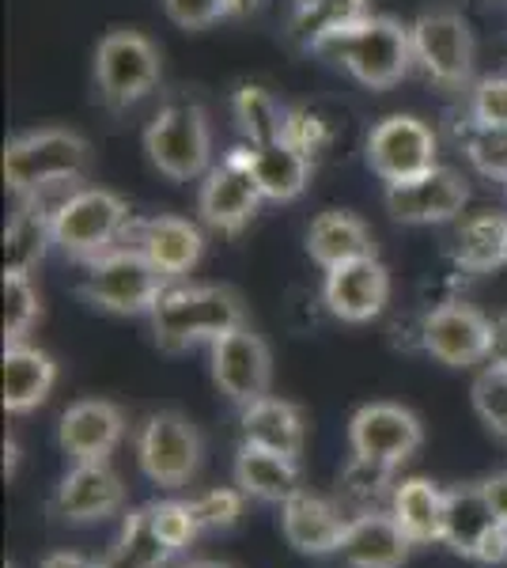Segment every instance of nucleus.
<instances>
[{
  "label": "nucleus",
  "instance_id": "1",
  "mask_svg": "<svg viewBox=\"0 0 507 568\" xmlns=\"http://www.w3.org/2000/svg\"><path fill=\"white\" fill-rule=\"evenodd\" d=\"M246 326L243 296L227 284H171L152 307V329L160 349L182 353L197 342H216Z\"/></svg>",
  "mask_w": 507,
  "mask_h": 568
},
{
  "label": "nucleus",
  "instance_id": "2",
  "mask_svg": "<svg viewBox=\"0 0 507 568\" xmlns=\"http://www.w3.org/2000/svg\"><path fill=\"white\" fill-rule=\"evenodd\" d=\"M318 58L334 61L372 91H386L409 72L413 61V34L409 27L391 20V16H364L359 23L322 39L315 50Z\"/></svg>",
  "mask_w": 507,
  "mask_h": 568
},
{
  "label": "nucleus",
  "instance_id": "3",
  "mask_svg": "<svg viewBox=\"0 0 507 568\" xmlns=\"http://www.w3.org/2000/svg\"><path fill=\"white\" fill-rule=\"evenodd\" d=\"M91 171V144L72 130H31L4 144V182L16 197L72 186Z\"/></svg>",
  "mask_w": 507,
  "mask_h": 568
},
{
  "label": "nucleus",
  "instance_id": "4",
  "mask_svg": "<svg viewBox=\"0 0 507 568\" xmlns=\"http://www.w3.org/2000/svg\"><path fill=\"white\" fill-rule=\"evenodd\" d=\"M144 152L152 168L174 182H190L209 175L212 163V130L209 114L193 99H171L155 110L144 130Z\"/></svg>",
  "mask_w": 507,
  "mask_h": 568
},
{
  "label": "nucleus",
  "instance_id": "5",
  "mask_svg": "<svg viewBox=\"0 0 507 568\" xmlns=\"http://www.w3.org/2000/svg\"><path fill=\"white\" fill-rule=\"evenodd\" d=\"M171 277L160 273L141 251H107L88 262L80 296L110 315H152Z\"/></svg>",
  "mask_w": 507,
  "mask_h": 568
},
{
  "label": "nucleus",
  "instance_id": "6",
  "mask_svg": "<svg viewBox=\"0 0 507 568\" xmlns=\"http://www.w3.org/2000/svg\"><path fill=\"white\" fill-rule=\"evenodd\" d=\"M129 224L125 201L107 186H80L53 205V246L77 262H91L114 246Z\"/></svg>",
  "mask_w": 507,
  "mask_h": 568
},
{
  "label": "nucleus",
  "instance_id": "7",
  "mask_svg": "<svg viewBox=\"0 0 507 568\" xmlns=\"http://www.w3.org/2000/svg\"><path fill=\"white\" fill-rule=\"evenodd\" d=\"M160 84V50L141 31H110L95 45V88L110 110H129Z\"/></svg>",
  "mask_w": 507,
  "mask_h": 568
},
{
  "label": "nucleus",
  "instance_id": "8",
  "mask_svg": "<svg viewBox=\"0 0 507 568\" xmlns=\"http://www.w3.org/2000/svg\"><path fill=\"white\" fill-rule=\"evenodd\" d=\"M201 433L179 409H160L136 433V463L141 474L160 489H182L201 466Z\"/></svg>",
  "mask_w": 507,
  "mask_h": 568
},
{
  "label": "nucleus",
  "instance_id": "9",
  "mask_svg": "<svg viewBox=\"0 0 507 568\" xmlns=\"http://www.w3.org/2000/svg\"><path fill=\"white\" fill-rule=\"evenodd\" d=\"M413 61L439 88H463L474 72V31L458 12H424L409 27Z\"/></svg>",
  "mask_w": 507,
  "mask_h": 568
},
{
  "label": "nucleus",
  "instance_id": "10",
  "mask_svg": "<svg viewBox=\"0 0 507 568\" xmlns=\"http://www.w3.org/2000/svg\"><path fill=\"white\" fill-rule=\"evenodd\" d=\"M262 186H257L251 160H246V144L227 152L216 168H209L205 182H201L197 213L212 227V232L235 235L251 224V216L262 205Z\"/></svg>",
  "mask_w": 507,
  "mask_h": 568
},
{
  "label": "nucleus",
  "instance_id": "11",
  "mask_svg": "<svg viewBox=\"0 0 507 568\" xmlns=\"http://www.w3.org/2000/svg\"><path fill=\"white\" fill-rule=\"evenodd\" d=\"M436 149L439 144L432 125L413 114H386L383 122L372 125L364 141L367 168L383 182H402L436 168Z\"/></svg>",
  "mask_w": 507,
  "mask_h": 568
},
{
  "label": "nucleus",
  "instance_id": "12",
  "mask_svg": "<svg viewBox=\"0 0 507 568\" xmlns=\"http://www.w3.org/2000/svg\"><path fill=\"white\" fill-rule=\"evenodd\" d=\"M424 439L420 417L398 402H367L348 420V447L359 459H375L386 466H402L417 455Z\"/></svg>",
  "mask_w": 507,
  "mask_h": 568
},
{
  "label": "nucleus",
  "instance_id": "13",
  "mask_svg": "<svg viewBox=\"0 0 507 568\" xmlns=\"http://www.w3.org/2000/svg\"><path fill=\"white\" fill-rule=\"evenodd\" d=\"M386 213L398 224H447L458 220L469 201V190L458 171L450 168H428L413 179L386 182Z\"/></svg>",
  "mask_w": 507,
  "mask_h": 568
},
{
  "label": "nucleus",
  "instance_id": "14",
  "mask_svg": "<svg viewBox=\"0 0 507 568\" xmlns=\"http://www.w3.org/2000/svg\"><path fill=\"white\" fill-rule=\"evenodd\" d=\"M420 345L447 368H474L496 349V326L469 304H444L424 315Z\"/></svg>",
  "mask_w": 507,
  "mask_h": 568
},
{
  "label": "nucleus",
  "instance_id": "15",
  "mask_svg": "<svg viewBox=\"0 0 507 568\" xmlns=\"http://www.w3.org/2000/svg\"><path fill=\"white\" fill-rule=\"evenodd\" d=\"M212 379L216 387L235 402V406H254L270 394L273 383V356L270 345L254 334L251 326H239L232 334L212 342Z\"/></svg>",
  "mask_w": 507,
  "mask_h": 568
},
{
  "label": "nucleus",
  "instance_id": "16",
  "mask_svg": "<svg viewBox=\"0 0 507 568\" xmlns=\"http://www.w3.org/2000/svg\"><path fill=\"white\" fill-rule=\"evenodd\" d=\"M322 300H326L329 315L341 318V323H372V318L383 315L386 300H391V270L379 262V254L341 262L334 270H326Z\"/></svg>",
  "mask_w": 507,
  "mask_h": 568
},
{
  "label": "nucleus",
  "instance_id": "17",
  "mask_svg": "<svg viewBox=\"0 0 507 568\" xmlns=\"http://www.w3.org/2000/svg\"><path fill=\"white\" fill-rule=\"evenodd\" d=\"M125 485L110 463H77L61 478L50 508L64 524H99L122 511Z\"/></svg>",
  "mask_w": 507,
  "mask_h": 568
},
{
  "label": "nucleus",
  "instance_id": "18",
  "mask_svg": "<svg viewBox=\"0 0 507 568\" xmlns=\"http://www.w3.org/2000/svg\"><path fill=\"white\" fill-rule=\"evenodd\" d=\"M125 436V417L114 402L84 398L61 414L58 439L77 463H107Z\"/></svg>",
  "mask_w": 507,
  "mask_h": 568
},
{
  "label": "nucleus",
  "instance_id": "19",
  "mask_svg": "<svg viewBox=\"0 0 507 568\" xmlns=\"http://www.w3.org/2000/svg\"><path fill=\"white\" fill-rule=\"evenodd\" d=\"M409 549H413L409 535H405L391 511L367 508L356 519H348L337 557L348 568H402Z\"/></svg>",
  "mask_w": 507,
  "mask_h": 568
},
{
  "label": "nucleus",
  "instance_id": "20",
  "mask_svg": "<svg viewBox=\"0 0 507 568\" xmlns=\"http://www.w3.org/2000/svg\"><path fill=\"white\" fill-rule=\"evenodd\" d=\"M281 530L292 549L311 557H326L341 549L348 519L334 500L315 497V493H296L292 500L281 504Z\"/></svg>",
  "mask_w": 507,
  "mask_h": 568
},
{
  "label": "nucleus",
  "instance_id": "21",
  "mask_svg": "<svg viewBox=\"0 0 507 568\" xmlns=\"http://www.w3.org/2000/svg\"><path fill=\"white\" fill-rule=\"evenodd\" d=\"M136 251L149 258L155 270L168 273V277H182L197 265L201 251H205V235L197 224H190L186 216H149L136 220Z\"/></svg>",
  "mask_w": 507,
  "mask_h": 568
},
{
  "label": "nucleus",
  "instance_id": "22",
  "mask_svg": "<svg viewBox=\"0 0 507 568\" xmlns=\"http://www.w3.org/2000/svg\"><path fill=\"white\" fill-rule=\"evenodd\" d=\"M504 519L496 516L493 500L485 493V481L481 485H463V489H447V500H444V546H450L455 554L469 557L477 561L481 546L488 542L496 527Z\"/></svg>",
  "mask_w": 507,
  "mask_h": 568
},
{
  "label": "nucleus",
  "instance_id": "23",
  "mask_svg": "<svg viewBox=\"0 0 507 568\" xmlns=\"http://www.w3.org/2000/svg\"><path fill=\"white\" fill-rule=\"evenodd\" d=\"M235 485L254 500L284 504V500L296 497V493H303L300 459L270 452V447L243 444L235 455Z\"/></svg>",
  "mask_w": 507,
  "mask_h": 568
},
{
  "label": "nucleus",
  "instance_id": "24",
  "mask_svg": "<svg viewBox=\"0 0 507 568\" xmlns=\"http://www.w3.org/2000/svg\"><path fill=\"white\" fill-rule=\"evenodd\" d=\"M0 372H4V409L8 414H31L50 398L53 383H58V364L50 353L34 349V345H4L0 356Z\"/></svg>",
  "mask_w": 507,
  "mask_h": 568
},
{
  "label": "nucleus",
  "instance_id": "25",
  "mask_svg": "<svg viewBox=\"0 0 507 568\" xmlns=\"http://www.w3.org/2000/svg\"><path fill=\"white\" fill-rule=\"evenodd\" d=\"M307 254L322 270H334V265L353 262V258H367V254H375L372 227L356 213L326 209V213H318L307 227Z\"/></svg>",
  "mask_w": 507,
  "mask_h": 568
},
{
  "label": "nucleus",
  "instance_id": "26",
  "mask_svg": "<svg viewBox=\"0 0 507 568\" xmlns=\"http://www.w3.org/2000/svg\"><path fill=\"white\" fill-rule=\"evenodd\" d=\"M246 160H251V171L265 201H296L307 190L311 168H315L288 136L270 144H246Z\"/></svg>",
  "mask_w": 507,
  "mask_h": 568
},
{
  "label": "nucleus",
  "instance_id": "27",
  "mask_svg": "<svg viewBox=\"0 0 507 568\" xmlns=\"http://www.w3.org/2000/svg\"><path fill=\"white\" fill-rule=\"evenodd\" d=\"M303 436H307V425H303V414H300L296 402L265 394L262 402H254V406L243 409V444L270 447V452L300 459Z\"/></svg>",
  "mask_w": 507,
  "mask_h": 568
},
{
  "label": "nucleus",
  "instance_id": "28",
  "mask_svg": "<svg viewBox=\"0 0 507 568\" xmlns=\"http://www.w3.org/2000/svg\"><path fill=\"white\" fill-rule=\"evenodd\" d=\"M444 500L447 493L428 478H405L391 493V516L398 519L413 546L444 542Z\"/></svg>",
  "mask_w": 507,
  "mask_h": 568
},
{
  "label": "nucleus",
  "instance_id": "29",
  "mask_svg": "<svg viewBox=\"0 0 507 568\" xmlns=\"http://www.w3.org/2000/svg\"><path fill=\"white\" fill-rule=\"evenodd\" d=\"M53 246V209H42L39 197H20V209L4 227V270L31 273Z\"/></svg>",
  "mask_w": 507,
  "mask_h": 568
},
{
  "label": "nucleus",
  "instance_id": "30",
  "mask_svg": "<svg viewBox=\"0 0 507 568\" xmlns=\"http://www.w3.org/2000/svg\"><path fill=\"white\" fill-rule=\"evenodd\" d=\"M455 262L469 273H488L507 262V216L477 213L455 232Z\"/></svg>",
  "mask_w": 507,
  "mask_h": 568
},
{
  "label": "nucleus",
  "instance_id": "31",
  "mask_svg": "<svg viewBox=\"0 0 507 568\" xmlns=\"http://www.w3.org/2000/svg\"><path fill=\"white\" fill-rule=\"evenodd\" d=\"M174 557V549L163 542L152 524L149 508H133L122 524V535L114 538L103 568H163Z\"/></svg>",
  "mask_w": 507,
  "mask_h": 568
},
{
  "label": "nucleus",
  "instance_id": "32",
  "mask_svg": "<svg viewBox=\"0 0 507 568\" xmlns=\"http://www.w3.org/2000/svg\"><path fill=\"white\" fill-rule=\"evenodd\" d=\"M364 16H372L367 12V0H303L288 23V39L311 53L322 39L359 23Z\"/></svg>",
  "mask_w": 507,
  "mask_h": 568
},
{
  "label": "nucleus",
  "instance_id": "33",
  "mask_svg": "<svg viewBox=\"0 0 507 568\" xmlns=\"http://www.w3.org/2000/svg\"><path fill=\"white\" fill-rule=\"evenodd\" d=\"M232 114L246 144H270V141H284L292 110L284 106L273 91H265L257 84H243L232 95Z\"/></svg>",
  "mask_w": 507,
  "mask_h": 568
},
{
  "label": "nucleus",
  "instance_id": "34",
  "mask_svg": "<svg viewBox=\"0 0 507 568\" xmlns=\"http://www.w3.org/2000/svg\"><path fill=\"white\" fill-rule=\"evenodd\" d=\"M42 315L31 273L4 270V345H20Z\"/></svg>",
  "mask_w": 507,
  "mask_h": 568
},
{
  "label": "nucleus",
  "instance_id": "35",
  "mask_svg": "<svg viewBox=\"0 0 507 568\" xmlns=\"http://www.w3.org/2000/svg\"><path fill=\"white\" fill-rule=\"evenodd\" d=\"M474 409L477 417L493 428L496 436L507 439V361H493L477 372L474 379Z\"/></svg>",
  "mask_w": 507,
  "mask_h": 568
},
{
  "label": "nucleus",
  "instance_id": "36",
  "mask_svg": "<svg viewBox=\"0 0 507 568\" xmlns=\"http://www.w3.org/2000/svg\"><path fill=\"white\" fill-rule=\"evenodd\" d=\"M394 470L398 466H386V463H375V459H359V455H353V463L341 470V493H345L348 500L364 504H375L379 497H386V493H394Z\"/></svg>",
  "mask_w": 507,
  "mask_h": 568
},
{
  "label": "nucleus",
  "instance_id": "37",
  "mask_svg": "<svg viewBox=\"0 0 507 568\" xmlns=\"http://www.w3.org/2000/svg\"><path fill=\"white\" fill-rule=\"evenodd\" d=\"M466 155L481 175L507 182V130H496V125H481L469 122L466 130Z\"/></svg>",
  "mask_w": 507,
  "mask_h": 568
},
{
  "label": "nucleus",
  "instance_id": "38",
  "mask_svg": "<svg viewBox=\"0 0 507 568\" xmlns=\"http://www.w3.org/2000/svg\"><path fill=\"white\" fill-rule=\"evenodd\" d=\"M149 511H152V524L160 530V538L174 549V554L190 549L193 538L205 530L197 524V511H193L190 500H155V504H149Z\"/></svg>",
  "mask_w": 507,
  "mask_h": 568
},
{
  "label": "nucleus",
  "instance_id": "39",
  "mask_svg": "<svg viewBox=\"0 0 507 568\" xmlns=\"http://www.w3.org/2000/svg\"><path fill=\"white\" fill-rule=\"evenodd\" d=\"M243 497H246L243 489H209L190 504H193V511H197L201 527L227 530L239 524V516H243Z\"/></svg>",
  "mask_w": 507,
  "mask_h": 568
},
{
  "label": "nucleus",
  "instance_id": "40",
  "mask_svg": "<svg viewBox=\"0 0 507 568\" xmlns=\"http://www.w3.org/2000/svg\"><path fill=\"white\" fill-rule=\"evenodd\" d=\"M163 8H168V20L182 31H205L224 16H232L227 0H163Z\"/></svg>",
  "mask_w": 507,
  "mask_h": 568
},
{
  "label": "nucleus",
  "instance_id": "41",
  "mask_svg": "<svg viewBox=\"0 0 507 568\" xmlns=\"http://www.w3.org/2000/svg\"><path fill=\"white\" fill-rule=\"evenodd\" d=\"M469 114L481 125L507 130V77H485L469 95Z\"/></svg>",
  "mask_w": 507,
  "mask_h": 568
},
{
  "label": "nucleus",
  "instance_id": "42",
  "mask_svg": "<svg viewBox=\"0 0 507 568\" xmlns=\"http://www.w3.org/2000/svg\"><path fill=\"white\" fill-rule=\"evenodd\" d=\"M288 136L296 149L307 155L311 163L318 160L322 152L329 149V125L322 122L318 114H311V110H292V118H288Z\"/></svg>",
  "mask_w": 507,
  "mask_h": 568
},
{
  "label": "nucleus",
  "instance_id": "43",
  "mask_svg": "<svg viewBox=\"0 0 507 568\" xmlns=\"http://www.w3.org/2000/svg\"><path fill=\"white\" fill-rule=\"evenodd\" d=\"M485 493H488V500H493L496 516H500L504 524H507V470L496 474V478H488L485 481Z\"/></svg>",
  "mask_w": 507,
  "mask_h": 568
},
{
  "label": "nucleus",
  "instance_id": "44",
  "mask_svg": "<svg viewBox=\"0 0 507 568\" xmlns=\"http://www.w3.org/2000/svg\"><path fill=\"white\" fill-rule=\"evenodd\" d=\"M42 568H103V565H95V561H88V557H80V554H69V549H61V554H50V557H45Z\"/></svg>",
  "mask_w": 507,
  "mask_h": 568
},
{
  "label": "nucleus",
  "instance_id": "45",
  "mask_svg": "<svg viewBox=\"0 0 507 568\" xmlns=\"http://www.w3.org/2000/svg\"><path fill=\"white\" fill-rule=\"evenodd\" d=\"M4 474H16V439H4Z\"/></svg>",
  "mask_w": 507,
  "mask_h": 568
},
{
  "label": "nucleus",
  "instance_id": "46",
  "mask_svg": "<svg viewBox=\"0 0 507 568\" xmlns=\"http://www.w3.org/2000/svg\"><path fill=\"white\" fill-rule=\"evenodd\" d=\"M227 4H232V16H246V12H254L262 0H227Z\"/></svg>",
  "mask_w": 507,
  "mask_h": 568
},
{
  "label": "nucleus",
  "instance_id": "47",
  "mask_svg": "<svg viewBox=\"0 0 507 568\" xmlns=\"http://www.w3.org/2000/svg\"><path fill=\"white\" fill-rule=\"evenodd\" d=\"M179 568H232V565H224V561H209V557H197V561H186V565H179Z\"/></svg>",
  "mask_w": 507,
  "mask_h": 568
},
{
  "label": "nucleus",
  "instance_id": "48",
  "mask_svg": "<svg viewBox=\"0 0 507 568\" xmlns=\"http://www.w3.org/2000/svg\"><path fill=\"white\" fill-rule=\"evenodd\" d=\"M296 4H303V0H296Z\"/></svg>",
  "mask_w": 507,
  "mask_h": 568
},
{
  "label": "nucleus",
  "instance_id": "49",
  "mask_svg": "<svg viewBox=\"0 0 507 568\" xmlns=\"http://www.w3.org/2000/svg\"><path fill=\"white\" fill-rule=\"evenodd\" d=\"M504 565H507V561H504Z\"/></svg>",
  "mask_w": 507,
  "mask_h": 568
}]
</instances>
